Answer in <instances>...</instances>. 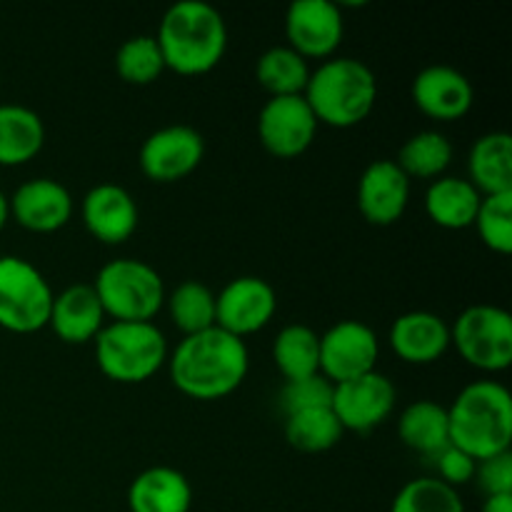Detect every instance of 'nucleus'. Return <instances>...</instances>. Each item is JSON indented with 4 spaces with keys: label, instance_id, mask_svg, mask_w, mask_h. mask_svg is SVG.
Returning <instances> with one entry per match:
<instances>
[{
    "label": "nucleus",
    "instance_id": "obj_5",
    "mask_svg": "<svg viewBox=\"0 0 512 512\" xmlns=\"http://www.w3.org/2000/svg\"><path fill=\"white\" fill-rule=\"evenodd\" d=\"M93 343L100 373L115 383H145L168 363V340L153 323H108Z\"/></svg>",
    "mask_w": 512,
    "mask_h": 512
},
{
    "label": "nucleus",
    "instance_id": "obj_19",
    "mask_svg": "<svg viewBox=\"0 0 512 512\" xmlns=\"http://www.w3.org/2000/svg\"><path fill=\"white\" fill-rule=\"evenodd\" d=\"M48 325L63 343L85 345L105 328V310L93 285L75 283L53 298Z\"/></svg>",
    "mask_w": 512,
    "mask_h": 512
},
{
    "label": "nucleus",
    "instance_id": "obj_18",
    "mask_svg": "<svg viewBox=\"0 0 512 512\" xmlns=\"http://www.w3.org/2000/svg\"><path fill=\"white\" fill-rule=\"evenodd\" d=\"M83 225L95 240L105 245H120L138 228L135 198L115 183H100L85 193L80 205Z\"/></svg>",
    "mask_w": 512,
    "mask_h": 512
},
{
    "label": "nucleus",
    "instance_id": "obj_36",
    "mask_svg": "<svg viewBox=\"0 0 512 512\" xmlns=\"http://www.w3.org/2000/svg\"><path fill=\"white\" fill-rule=\"evenodd\" d=\"M475 480L485 498L490 495H512V453H500L475 465Z\"/></svg>",
    "mask_w": 512,
    "mask_h": 512
},
{
    "label": "nucleus",
    "instance_id": "obj_9",
    "mask_svg": "<svg viewBox=\"0 0 512 512\" xmlns=\"http://www.w3.org/2000/svg\"><path fill=\"white\" fill-rule=\"evenodd\" d=\"M378 355V335L360 320H340L320 335V375L333 385L373 373Z\"/></svg>",
    "mask_w": 512,
    "mask_h": 512
},
{
    "label": "nucleus",
    "instance_id": "obj_6",
    "mask_svg": "<svg viewBox=\"0 0 512 512\" xmlns=\"http://www.w3.org/2000/svg\"><path fill=\"white\" fill-rule=\"evenodd\" d=\"M93 290L113 323H153L165 303L163 278L153 265L135 258H115L98 270Z\"/></svg>",
    "mask_w": 512,
    "mask_h": 512
},
{
    "label": "nucleus",
    "instance_id": "obj_14",
    "mask_svg": "<svg viewBox=\"0 0 512 512\" xmlns=\"http://www.w3.org/2000/svg\"><path fill=\"white\" fill-rule=\"evenodd\" d=\"M318 120L303 95L270 98L258 118V135L263 148L275 158H298L313 145Z\"/></svg>",
    "mask_w": 512,
    "mask_h": 512
},
{
    "label": "nucleus",
    "instance_id": "obj_16",
    "mask_svg": "<svg viewBox=\"0 0 512 512\" xmlns=\"http://www.w3.org/2000/svg\"><path fill=\"white\" fill-rule=\"evenodd\" d=\"M10 215L30 233H55L73 218V195L53 178H33L8 198Z\"/></svg>",
    "mask_w": 512,
    "mask_h": 512
},
{
    "label": "nucleus",
    "instance_id": "obj_30",
    "mask_svg": "<svg viewBox=\"0 0 512 512\" xmlns=\"http://www.w3.org/2000/svg\"><path fill=\"white\" fill-rule=\"evenodd\" d=\"M170 318L185 335L215 328V293L200 280H183L165 298Z\"/></svg>",
    "mask_w": 512,
    "mask_h": 512
},
{
    "label": "nucleus",
    "instance_id": "obj_31",
    "mask_svg": "<svg viewBox=\"0 0 512 512\" xmlns=\"http://www.w3.org/2000/svg\"><path fill=\"white\" fill-rule=\"evenodd\" d=\"M115 70L130 85H150L163 75L165 60L155 35H133L115 53Z\"/></svg>",
    "mask_w": 512,
    "mask_h": 512
},
{
    "label": "nucleus",
    "instance_id": "obj_37",
    "mask_svg": "<svg viewBox=\"0 0 512 512\" xmlns=\"http://www.w3.org/2000/svg\"><path fill=\"white\" fill-rule=\"evenodd\" d=\"M480 512H512V495H490Z\"/></svg>",
    "mask_w": 512,
    "mask_h": 512
},
{
    "label": "nucleus",
    "instance_id": "obj_21",
    "mask_svg": "<svg viewBox=\"0 0 512 512\" xmlns=\"http://www.w3.org/2000/svg\"><path fill=\"white\" fill-rule=\"evenodd\" d=\"M130 512H190L193 508V488L180 470L148 468L130 483Z\"/></svg>",
    "mask_w": 512,
    "mask_h": 512
},
{
    "label": "nucleus",
    "instance_id": "obj_23",
    "mask_svg": "<svg viewBox=\"0 0 512 512\" xmlns=\"http://www.w3.org/2000/svg\"><path fill=\"white\" fill-rule=\"evenodd\" d=\"M480 200L483 195L473 188L470 180L443 175L425 190V213L440 228L465 230L475 223Z\"/></svg>",
    "mask_w": 512,
    "mask_h": 512
},
{
    "label": "nucleus",
    "instance_id": "obj_28",
    "mask_svg": "<svg viewBox=\"0 0 512 512\" xmlns=\"http://www.w3.org/2000/svg\"><path fill=\"white\" fill-rule=\"evenodd\" d=\"M450 160H453V143L448 135L438 130H423L405 140L395 163L408 178L438 180L448 170Z\"/></svg>",
    "mask_w": 512,
    "mask_h": 512
},
{
    "label": "nucleus",
    "instance_id": "obj_25",
    "mask_svg": "<svg viewBox=\"0 0 512 512\" xmlns=\"http://www.w3.org/2000/svg\"><path fill=\"white\" fill-rule=\"evenodd\" d=\"M398 435L405 448L430 460L445 445H450L448 408L433 403V400H418V403L408 405L398 420Z\"/></svg>",
    "mask_w": 512,
    "mask_h": 512
},
{
    "label": "nucleus",
    "instance_id": "obj_4",
    "mask_svg": "<svg viewBox=\"0 0 512 512\" xmlns=\"http://www.w3.org/2000/svg\"><path fill=\"white\" fill-rule=\"evenodd\" d=\"M315 120L330 128L363 123L378 100V78L358 58H328L310 70L303 93Z\"/></svg>",
    "mask_w": 512,
    "mask_h": 512
},
{
    "label": "nucleus",
    "instance_id": "obj_33",
    "mask_svg": "<svg viewBox=\"0 0 512 512\" xmlns=\"http://www.w3.org/2000/svg\"><path fill=\"white\" fill-rule=\"evenodd\" d=\"M473 225L493 253L508 255L512 250V193L483 195Z\"/></svg>",
    "mask_w": 512,
    "mask_h": 512
},
{
    "label": "nucleus",
    "instance_id": "obj_1",
    "mask_svg": "<svg viewBox=\"0 0 512 512\" xmlns=\"http://www.w3.org/2000/svg\"><path fill=\"white\" fill-rule=\"evenodd\" d=\"M168 365L180 393L193 400H220L243 385L250 368L248 345L215 325L203 333L185 335L175 345Z\"/></svg>",
    "mask_w": 512,
    "mask_h": 512
},
{
    "label": "nucleus",
    "instance_id": "obj_15",
    "mask_svg": "<svg viewBox=\"0 0 512 512\" xmlns=\"http://www.w3.org/2000/svg\"><path fill=\"white\" fill-rule=\"evenodd\" d=\"M410 203V178L395 160H375L363 170L358 183V208L370 225H393Z\"/></svg>",
    "mask_w": 512,
    "mask_h": 512
},
{
    "label": "nucleus",
    "instance_id": "obj_11",
    "mask_svg": "<svg viewBox=\"0 0 512 512\" xmlns=\"http://www.w3.org/2000/svg\"><path fill=\"white\" fill-rule=\"evenodd\" d=\"M205 140L190 125H165L140 145V170L153 183L183 180L203 163Z\"/></svg>",
    "mask_w": 512,
    "mask_h": 512
},
{
    "label": "nucleus",
    "instance_id": "obj_20",
    "mask_svg": "<svg viewBox=\"0 0 512 512\" xmlns=\"http://www.w3.org/2000/svg\"><path fill=\"white\" fill-rule=\"evenodd\" d=\"M390 345L405 363L430 365L450 348V325L430 310H410L390 328Z\"/></svg>",
    "mask_w": 512,
    "mask_h": 512
},
{
    "label": "nucleus",
    "instance_id": "obj_10",
    "mask_svg": "<svg viewBox=\"0 0 512 512\" xmlns=\"http://www.w3.org/2000/svg\"><path fill=\"white\" fill-rule=\"evenodd\" d=\"M278 295L273 285L255 275H243L215 293V325L235 338H248L273 320Z\"/></svg>",
    "mask_w": 512,
    "mask_h": 512
},
{
    "label": "nucleus",
    "instance_id": "obj_26",
    "mask_svg": "<svg viewBox=\"0 0 512 512\" xmlns=\"http://www.w3.org/2000/svg\"><path fill=\"white\" fill-rule=\"evenodd\" d=\"M273 360L285 380L320 373V335L303 323L285 325L273 340Z\"/></svg>",
    "mask_w": 512,
    "mask_h": 512
},
{
    "label": "nucleus",
    "instance_id": "obj_17",
    "mask_svg": "<svg viewBox=\"0 0 512 512\" xmlns=\"http://www.w3.org/2000/svg\"><path fill=\"white\" fill-rule=\"evenodd\" d=\"M413 100L433 120H460L473 108L475 90L468 75L453 65H428L413 80Z\"/></svg>",
    "mask_w": 512,
    "mask_h": 512
},
{
    "label": "nucleus",
    "instance_id": "obj_7",
    "mask_svg": "<svg viewBox=\"0 0 512 512\" xmlns=\"http://www.w3.org/2000/svg\"><path fill=\"white\" fill-rule=\"evenodd\" d=\"M450 345L460 358L483 373H500L512 365V315L498 305L465 308L450 328Z\"/></svg>",
    "mask_w": 512,
    "mask_h": 512
},
{
    "label": "nucleus",
    "instance_id": "obj_29",
    "mask_svg": "<svg viewBox=\"0 0 512 512\" xmlns=\"http://www.w3.org/2000/svg\"><path fill=\"white\" fill-rule=\"evenodd\" d=\"M343 433L333 408H310L285 415V440L300 453H325L340 443Z\"/></svg>",
    "mask_w": 512,
    "mask_h": 512
},
{
    "label": "nucleus",
    "instance_id": "obj_3",
    "mask_svg": "<svg viewBox=\"0 0 512 512\" xmlns=\"http://www.w3.org/2000/svg\"><path fill=\"white\" fill-rule=\"evenodd\" d=\"M450 443L475 463L508 453L512 445V395L495 380L465 385L448 408Z\"/></svg>",
    "mask_w": 512,
    "mask_h": 512
},
{
    "label": "nucleus",
    "instance_id": "obj_35",
    "mask_svg": "<svg viewBox=\"0 0 512 512\" xmlns=\"http://www.w3.org/2000/svg\"><path fill=\"white\" fill-rule=\"evenodd\" d=\"M430 463L435 465V473H438L435 478L443 480L445 485H450L455 490H458V485L470 483L475 478V465H478L468 453L455 448L453 443L445 445L438 455H433Z\"/></svg>",
    "mask_w": 512,
    "mask_h": 512
},
{
    "label": "nucleus",
    "instance_id": "obj_22",
    "mask_svg": "<svg viewBox=\"0 0 512 512\" xmlns=\"http://www.w3.org/2000/svg\"><path fill=\"white\" fill-rule=\"evenodd\" d=\"M470 183L480 195L512 193V138L505 130L480 135L468 155Z\"/></svg>",
    "mask_w": 512,
    "mask_h": 512
},
{
    "label": "nucleus",
    "instance_id": "obj_34",
    "mask_svg": "<svg viewBox=\"0 0 512 512\" xmlns=\"http://www.w3.org/2000/svg\"><path fill=\"white\" fill-rule=\"evenodd\" d=\"M278 403L283 415H293L310 408H330V403H333V383L320 373L310 375V378L285 380Z\"/></svg>",
    "mask_w": 512,
    "mask_h": 512
},
{
    "label": "nucleus",
    "instance_id": "obj_13",
    "mask_svg": "<svg viewBox=\"0 0 512 512\" xmlns=\"http://www.w3.org/2000/svg\"><path fill=\"white\" fill-rule=\"evenodd\" d=\"M395 398H398L395 385L383 373L373 370V373H365L360 378L333 385L330 408H333L343 430L368 433L390 418Z\"/></svg>",
    "mask_w": 512,
    "mask_h": 512
},
{
    "label": "nucleus",
    "instance_id": "obj_24",
    "mask_svg": "<svg viewBox=\"0 0 512 512\" xmlns=\"http://www.w3.org/2000/svg\"><path fill=\"white\" fill-rule=\"evenodd\" d=\"M45 125L35 110L25 105H0V165H25L40 153Z\"/></svg>",
    "mask_w": 512,
    "mask_h": 512
},
{
    "label": "nucleus",
    "instance_id": "obj_12",
    "mask_svg": "<svg viewBox=\"0 0 512 512\" xmlns=\"http://www.w3.org/2000/svg\"><path fill=\"white\" fill-rule=\"evenodd\" d=\"M345 23L340 5L330 0H295L285 13L288 48L305 60H328L343 40Z\"/></svg>",
    "mask_w": 512,
    "mask_h": 512
},
{
    "label": "nucleus",
    "instance_id": "obj_32",
    "mask_svg": "<svg viewBox=\"0 0 512 512\" xmlns=\"http://www.w3.org/2000/svg\"><path fill=\"white\" fill-rule=\"evenodd\" d=\"M390 512H465V505L443 480L415 478L398 490Z\"/></svg>",
    "mask_w": 512,
    "mask_h": 512
},
{
    "label": "nucleus",
    "instance_id": "obj_38",
    "mask_svg": "<svg viewBox=\"0 0 512 512\" xmlns=\"http://www.w3.org/2000/svg\"><path fill=\"white\" fill-rule=\"evenodd\" d=\"M8 220H10V205H8V198L3 195V190H0V230L5 228Z\"/></svg>",
    "mask_w": 512,
    "mask_h": 512
},
{
    "label": "nucleus",
    "instance_id": "obj_27",
    "mask_svg": "<svg viewBox=\"0 0 512 512\" xmlns=\"http://www.w3.org/2000/svg\"><path fill=\"white\" fill-rule=\"evenodd\" d=\"M255 75H258V83L270 93V98L303 95L310 80V63L288 45H275L260 55Z\"/></svg>",
    "mask_w": 512,
    "mask_h": 512
},
{
    "label": "nucleus",
    "instance_id": "obj_8",
    "mask_svg": "<svg viewBox=\"0 0 512 512\" xmlns=\"http://www.w3.org/2000/svg\"><path fill=\"white\" fill-rule=\"evenodd\" d=\"M53 298V288L33 263L18 255L0 258V328L38 333L48 325Z\"/></svg>",
    "mask_w": 512,
    "mask_h": 512
},
{
    "label": "nucleus",
    "instance_id": "obj_2",
    "mask_svg": "<svg viewBox=\"0 0 512 512\" xmlns=\"http://www.w3.org/2000/svg\"><path fill=\"white\" fill-rule=\"evenodd\" d=\"M155 40L165 68L178 75H205L223 60L228 25L205 0H178L165 10Z\"/></svg>",
    "mask_w": 512,
    "mask_h": 512
}]
</instances>
